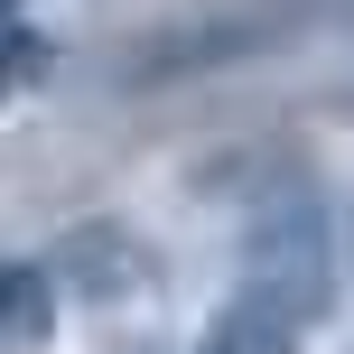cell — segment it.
<instances>
[{"mask_svg":"<svg viewBox=\"0 0 354 354\" xmlns=\"http://www.w3.org/2000/svg\"><path fill=\"white\" fill-rule=\"evenodd\" d=\"M243 299H261L289 326H317L336 308V214L317 205V187L280 177L243 214Z\"/></svg>","mask_w":354,"mask_h":354,"instance_id":"cell-1","label":"cell"},{"mask_svg":"<svg viewBox=\"0 0 354 354\" xmlns=\"http://www.w3.org/2000/svg\"><path fill=\"white\" fill-rule=\"evenodd\" d=\"M28 66H37V37L19 28V0H0V75H10V84H19V75H28Z\"/></svg>","mask_w":354,"mask_h":354,"instance_id":"cell-4","label":"cell"},{"mask_svg":"<svg viewBox=\"0 0 354 354\" xmlns=\"http://www.w3.org/2000/svg\"><path fill=\"white\" fill-rule=\"evenodd\" d=\"M345 261H354V177H345Z\"/></svg>","mask_w":354,"mask_h":354,"instance_id":"cell-5","label":"cell"},{"mask_svg":"<svg viewBox=\"0 0 354 354\" xmlns=\"http://www.w3.org/2000/svg\"><path fill=\"white\" fill-rule=\"evenodd\" d=\"M56 336V270L0 261V354H47Z\"/></svg>","mask_w":354,"mask_h":354,"instance_id":"cell-2","label":"cell"},{"mask_svg":"<svg viewBox=\"0 0 354 354\" xmlns=\"http://www.w3.org/2000/svg\"><path fill=\"white\" fill-rule=\"evenodd\" d=\"M196 354H299V326H289V317H270L261 299H243V289H233V299L205 317Z\"/></svg>","mask_w":354,"mask_h":354,"instance_id":"cell-3","label":"cell"},{"mask_svg":"<svg viewBox=\"0 0 354 354\" xmlns=\"http://www.w3.org/2000/svg\"><path fill=\"white\" fill-rule=\"evenodd\" d=\"M112 354H168V345H112Z\"/></svg>","mask_w":354,"mask_h":354,"instance_id":"cell-6","label":"cell"}]
</instances>
